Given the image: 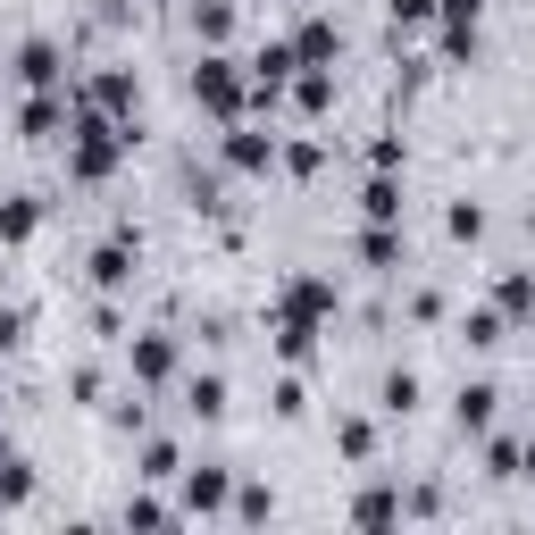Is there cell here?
<instances>
[{"instance_id":"cell-4","label":"cell","mask_w":535,"mask_h":535,"mask_svg":"<svg viewBox=\"0 0 535 535\" xmlns=\"http://www.w3.org/2000/svg\"><path fill=\"white\" fill-rule=\"evenodd\" d=\"M418 402V377H385V410H410Z\"/></svg>"},{"instance_id":"cell-2","label":"cell","mask_w":535,"mask_h":535,"mask_svg":"<svg viewBox=\"0 0 535 535\" xmlns=\"http://www.w3.org/2000/svg\"><path fill=\"white\" fill-rule=\"evenodd\" d=\"M485 418H494V385H469L460 393V427H485Z\"/></svg>"},{"instance_id":"cell-3","label":"cell","mask_w":535,"mask_h":535,"mask_svg":"<svg viewBox=\"0 0 535 535\" xmlns=\"http://www.w3.org/2000/svg\"><path fill=\"white\" fill-rule=\"evenodd\" d=\"M193 410H201V418H218V410H226V385H218V377H201V385H193Z\"/></svg>"},{"instance_id":"cell-1","label":"cell","mask_w":535,"mask_h":535,"mask_svg":"<svg viewBox=\"0 0 535 535\" xmlns=\"http://www.w3.org/2000/svg\"><path fill=\"white\" fill-rule=\"evenodd\" d=\"M184 494H193V510H218V502H226V477H218V469H193Z\"/></svg>"}]
</instances>
